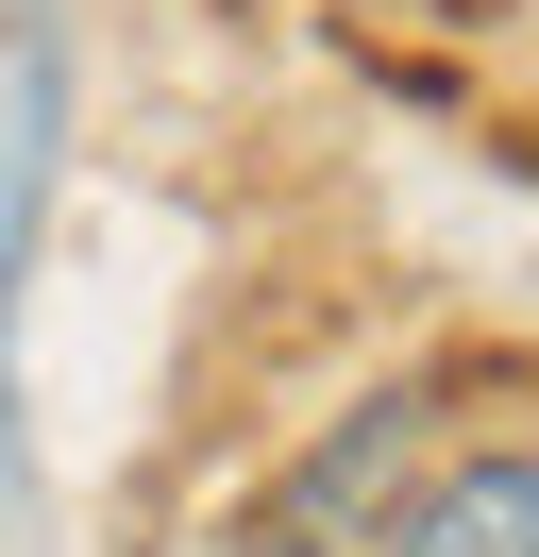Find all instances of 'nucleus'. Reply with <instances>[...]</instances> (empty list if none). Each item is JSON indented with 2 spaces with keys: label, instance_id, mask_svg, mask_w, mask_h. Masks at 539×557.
<instances>
[{
  "label": "nucleus",
  "instance_id": "nucleus-2",
  "mask_svg": "<svg viewBox=\"0 0 539 557\" xmlns=\"http://www.w3.org/2000/svg\"><path fill=\"white\" fill-rule=\"evenodd\" d=\"M371 557H539V440H489L438 490H404V507L371 523Z\"/></svg>",
  "mask_w": 539,
  "mask_h": 557
},
{
  "label": "nucleus",
  "instance_id": "nucleus-1",
  "mask_svg": "<svg viewBox=\"0 0 539 557\" xmlns=\"http://www.w3.org/2000/svg\"><path fill=\"white\" fill-rule=\"evenodd\" d=\"M438 440V388H388V406H354V422H321L303 440V473L253 507V541L236 557H337V523H388V473Z\"/></svg>",
  "mask_w": 539,
  "mask_h": 557
}]
</instances>
